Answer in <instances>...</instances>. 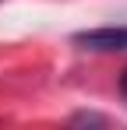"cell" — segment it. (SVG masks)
Segmentation results:
<instances>
[{
	"label": "cell",
	"mask_w": 127,
	"mask_h": 130,
	"mask_svg": "<svg viewBox=\"0 0 127 130\" xmlns=\"http://www.w3.org/2000/svg\"><path fill=\"white\" fill-rule=\"evenodd\" d=\"M74 42L85 46V49H95V53H117V49H127V25H106V28H88V32H78Z\"/></svg>",
	"instance_id": "obj_1"
},
{
	"label": "cell",
	"mask_w": 127,
	"mask_h": 130,
	"mask_svg": "<svg viewBox=\"0 0 127 130\" xmlns=\"http://www.w3.org/2000/svg\"><path fill=\"white\" fill-rule=\"evenodd\" d=\"M120 91H124V99H127V67H124V74H120Z\"/></svg>",
	"instance_id": "obj_2"
}]
</instances>
